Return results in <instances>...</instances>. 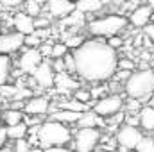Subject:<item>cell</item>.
I'll list each match as a JSON object with an SVG mask.
<instances>
[{
    "mask_svg": "<svg viewBox=\"0 0 154 152\" xmlns=\"http://www.w3.org/2000/svg\"><path fill=\"white\" fill-rule=\"evenodd\" d=\"M72 54L75 57V75L82 81L99 84L113 79L118 56L104 39H84Z\"/></svg>",
    "mask_w": 154,
    "mask_h": 152,
    "instance_id": "cell-1",
    "label": "cell"
},
{
    "mask_svg": "<svg viewBox=\"0 0 154 152\" xmlns=\"http://www.w3.org/2000/svg\"><path fill=\"white\" fill-rule=\"evenodd\" d=\"M38 147L39 149H47V147H57V145H68L74 140L72 131L68 129L66 123L57 122L48 118L47 122L38 125Z\"/></svg>",
    "mask_w": 154,
    "mask_h": 152,
    "instance_id": "cell-2",
    "label": "cell"
},
{
    "mask_svg": "<svg viewBox=\"0 0 154 152\" xmlns=\"http://www.w3.org/2000/svg\"><path fill=\"white\" fill-rule=\"evenodd\" d=\"M122 86L127 97L138 99L140 102H149L154 93V72L151 68L133 70Z\"/></svg>",
    "mask_w": 154,
    "mask_h": 152,
    "instance_id": "cell-3",
    "label": "cell"
},
{
    "mask_svg": "<svg viewBox=\"0 0 154 152\" xmlns=\"http://www.w3.org/2000/svg\"><path fill=\"white\" fill-rule=\"evenodd\" d=\"M127 23H129L127 18L122 14H106V16L90 20L86 29L95 38H109V36H115V34H120L122 31H125Z\"/></svg>",
    "mask_w": 154,
    "mask_h": 152,
    "instance_id": "cell-4",
    "label": "cell"
},
{
    "mask_svg": "<svg viewBox=\"0 0 154 152\" xmlns=\"http://www.w3.org/2000/svg\"><path fill=\"white\" fill-rule=\"evenodd\" d=\"M100 131L97 127H79L74 134V150L75 152H93L100 141Z\"/></svg>",
    "mask_w": 154,
    "mask_h": 152,
    "instance_id": "cell-5",
    "label": "cell"
},
{
    "mask_svg": "<svg viewBox=\"0 0 154 152\" xmlns=\"http://www.w3.org/2000/svg\"><path fill=\"white\" fill-rule=\"evenodd\" d=\"M143 132L140 127H134V125H127V123H122L118 129H116L115 140L116 145L122 149V150H129V149H136L138 141L142 140Z\"/></svg>",
    "mask_w": 154,
    "mask_h": 152,
    "instance_id": "cell-6",
    "label": "cell"
},
{
    "mask_svg": "<svg viewBox=\"0 0 154 152\" xmlns=\"http://www.w3.org/2000/svg\"><path fill=\"white\" fill-rule=\"evenodd\" d=\"M91 106H93L91 109L97 114L108 118V116H111V114H115V113H118V111L124 109V99H122V95H118V93H111V95L100 97V99L95 100Z\"/></svg>",
    "mask_w": 154,
    "mask_h": 152,
    "instance_id": "cell-7",
    "label": "cell"
},
{
    "mask_svg": "<svg viewBox=\"0 0 154 152\" xmlns=\"http://www.w3.org/2000/svg\"><path fill=\"white\" fill-rule=\"evenodd\" d=\"M41 61H43V56H41V52H39L38 48L23 47L22 48V54L18 57V70L23 75H31Z\"/></svg>",
    "mask_w": 154,
    "mask_h": 152,
    "instance_id": "cell-8",
    "label": "cell"
},
{
    "mask_svg": "<svg viewBox=\"0 0 154 152\" xmlns=\"http://www.w3.org/2000/svg\"><path fill=\"white\" fill-rule=\"evenodd\" d=\"M31 77L34 79L39 90H50L54 86V79H56V72L50 65V59H43L36 66V70L31 74Z\"/></svg>",
    "mask_w": 154,
    "mask_h": 152,
    "instance_id": "cell-9",
    "label": "cell"
},
{
    "mask_svg": "<svg viewBox=\"0 0 154 152\" xmlns=\"http://www.w3.org/2000/svg\"><path fill=\"white\" fill-rule=\"evenodd\" d=\"M23 34L18 31H4L0 34V54L13 56L23 48Z\"/></svg>",
    "mask_w": 154,
    "mask_h": 152,
    "instance_id": "cell-10",
    "label": "cell"
},
{
    "mask_svg": "<svg viewBox=\"0 0 154 152\" xmlns=\"http://www.w3.org/2000/svg\"><path fill=\"white\" fill-rule=\"evenodd\" d=\"M23 113L34 114V116H45L50 113V100L45 95H32L23 104Z\"/></svg>",
    "mask_w": 154,
    "mask_h": 152,
    "instance_id": "cell-11",
    "label": "cell"
},
{
    "mask_svg": "<svg viewBox=\"0 0 154 152\" xmlns=\"http://www.w3.org/2000/svg\"><path fill=\"white\" fill-rule=\"evenodd\" d=\"M43 11H47L50 18H66L72 11H75V4L70 0H45Z\"/></svg>",
    "mask_w": 154,
    "mask_h": 152,
    "instance_id": "cell-12",
    "label": "cell"
},
{
    "mask_svg": "<svg viewBox=\"0 0 154 152\" xmlns=\"http://www.w3.org/2000/svg\"><path fill=\"white\" fill-rule=\"evenodd\" d=\"M152 14H154V9L151 5H140L136 7L131 14H129V23L136 29H143L149 22H152Z\"/></svg>",
    "mask_w": 154,
    "mask_h": 152,
    "instance_id": "cell-13",
    "label": "cell"
},
{
    "mask_svg": "<svg viewBox=\"0 0 154 152\" xmlns=\"http://www.w3.org/2000/svg\"><path fill=\"white\" fill-rule=\"evenodd\" d=\"M13 27H14V31L27 36V34L34 32V18L29 16L25 11H18L13 14Z\"/></svg>",
    "mask_w": 154,
    "mask_h": 152,
    "instance_id": "cell-14",
    "label": "cell"
},
{
    "mask_svg": "<svg viewBox=\"0 0 154 152\" xmlns=\"http://www.w3.org/2000/svg\"><path fill=\"white\" fill-rule=\"evenodd\" d=\"M106 120L104 116L97 114L93 109H88L81 114V118L77 120V127H104Z\"/></svg>",
    "mask_w": 154,
    "mask_h": 152,
    "instance_id": "cell-15",
    "label": "cell"
},
{
    "mask_svg": "<svg viewBox=\"0 0 154 152\" xmlns=\"http://www.w3.org/2000/svg\"><path fill=\"white\" fill-rule=\"evenodd\" d=\"M138 120H140V127L145 132H154V108L152 106H142L138 111Z\"/></svg>",
    "mask_w": 154,
    "mask_h": 152,
    "instance_id": "cell-16",
    "label": "cell"
},
{
    "mask_svg": "<svg viewBox=\"0 0 154 152\" xmlns=\"http://www.w3.org/2000/svg\"><path fill=\"white\" fill-rule=\"evenodd\" d=\"M54 84L59 91H70V90H77L79 88V82L74 81L70 74L66 72H61V74H56V79H54Z\"/></svg>",
    "mask_w": 154,
    "mask_h": 152,
    "instance_id": "cell-17",
    "label": "cell"
},
{
    "mask_svg": "<svg viewBox=\"0 0 154 152\" xmlns=\"http://www.w3.org/2000/svg\"><path fill=\"white\" fill-rule=\"evenodd\" d=\"M81 114L79 111H70V109H61V108H57L54 113L50 114V118L52 120H57V122H63V123H77V120L81 118Z\"/></svg>",
    "mask_w": 154,
    "mask_h": 152,
    "instance_id": "cell-18",
    "label": "cell"
},
{
    "mask_svg": "<svg viewBox=\"0 0 154 152\" xmlns=\"http://www.w3.org/2000/svg\"><path fill=\"white\" fill-rule=\"evenodd\" d=\"M104 7V0H79L75 4V9L82 14H93L99 13Z\"/></svg>",
    "mask_w": 154,
    "mask_h": 152,
    "instance_id": "cell-19",
    "label": "cell"
},
{
    "mask_svg": "<svg viewBox=\"0 0 154 152\" xmlns=\"http://www.w3.org/2000/svg\"><path fill=\"white\" fill-rule=\"evenodd\" d=\"M13 74V59L7 54H0V86L9 82Z\"/></svg>",
    "mask_w": 154,
    "mask_h": 152,
    "instance_id": "cell-20",
    "label": "cell"
},
{
    "mask_svg": "<svg viewBox=\"0 0 154 152\" xmlns=\"http://www.w3.org/2000/svg\"><path fill=\"white\" fill-rule=\"evenodd\" d=\"M7 129V138L9 140H20V138H27V131H29V125L25 122H20V123H14V125H5Z\"/></svg>",
    "mask_w": 154,
    "mask_h": 152,
    "instance_id": "cell-21",
    "label": "cell"
},
{
    "mask_svg": "<svg viewBox=\"0 0 154 152\" xmlns=\"http://www.w3.org/2000/svg\"><path fill=\"white\" fill-rule=\"evenodd\" d=\"M23 116H25V113L22 109L7 108L5 111H2V122H4V125H14V123L23 122Z\"/></svg>",
    "mask_w": 154,
    "mask_h": 152,
    "instance_id": "cell-22",
    "label": "cell"
},
{
    "mask_svg": "<svg viewBox=\"0 0 154 152\" xmlns=\"http://www.w3.org/2000/svg\"><path fill=\"white\" fill-rule=\"evenodd\" d=\"M57 108L84 113V111H88V109H90V104H84V102H79V100H75V99H72V100H63V102H59V106H57Z\"/></svg>",
    "mask_w": 154,
    "mask_h": 152,
    "instance_id": "cell-23",
    "label": "cell"
},
{
    "mask_svg": "<svg viewBox=\"0 0 154 152\" xmlns=\"http://www.w3.org/2000/svg\"><path fill=\"white\" fill-rule=\"evenodd\" d=\"M22 7H23V11H25L29 16H32V18H36V16H39V14L43 13V4H39L38 0H25Z\"/></svg>",
    "mask_w": 154,
    "mask_h": 152,
    "instance_id": "cell-24",
    "label": "cell"
},
{
    "mask_svg": "<svg viewBox=\"0 0 154 152\" xmlns=\"http://www.w3.org/2000/svg\"><path fill=\"white\" fill-rule=\"evenodd\" d=\"M136 152H154V138L152 136H142V140L136 145Z\"/></svg>",
    "mask_w": 154,
    "mask_h": 152,
    "instance_id": "cell-25",
    "label": "cell"
},
{
    "mask_svg": "<svg viewBox=\"0 0 154 152\" xmlns=\"http://www.w3.org/2000/svg\"><path fill=\"white\" fill-rule=\"evenodd\" d=\"M70 48L66 47L65 41H57V43H52V54H50V59H57V57H63Z\"/></svg>",
    "mask_w": 154,
    "mask_h": 152,
    "instance_id": "cell-26",
    "label": "cell"
},
{
    "mask_svg": "<svg viewBox=\"0 0 154 152\" xmlns=\"http://www.w3.org/2000/svg\"><path fill=\"white\" fill-rule=\"evenodd\" d=\"M63 63H65V72L70 75H75V57L70 50L63 56Z\"/></svg>",
    "mask_w": 154,
    "mask_h": 152,
    "instance_id": "cell-27",
    "label": "cell"
},
{
    "mask_svg": "<svg viewBox=\"0 0 154 152\" xmlns=\"http://www.w3.org/2000/svg\"><path fill=\"white\" fill-rule=\"evenodd\" d=\"M74 99L79 100V102H84V104H91V93L86 88H77V90H74Z\"/></svg>",
    "mask_w": 154,
    "mask_h": 152,
    "instance_id": "cell-28",
    "label": "cell"
},
{
    "mask_svg": "<svg viewBox=\"0 0 154 152\" xmlns=\"http://www.w3.org/2000/svg\"><path fill=\"white\" fill-rule=\"evenodd\" d=\"M16 90H18L16 84H9V82H5V84L0 86V95H2L5 100H11V99L16 95Z\"/></svg>",
    "mask_w": 154,
    "mask_h": 152,
    "instance_id": "cell-29",
    "label": "cell"
},
{
    "mask_svg": "<svg viewBox=\"0 0 154 152\" xmlns=\"http://www.w3.org/2000/svg\"><path fill=\"white\" fill-rule=\"evenodd\" d=\"M52 25V18L48 16V14H39L34 18V29H47V27H50Z\"/></svg>",
    "mask_w": 154,
    "mask_h": 152,
    "instance_id": "cell-30",
    "label": "cell"
},
{
    "mask_svg": "<svg viewBox=\"0 0 154 152\" xmlns=\"http://www.w3.org/2000/svg\"><path fill=\"white\" fill-rule=\"evenodd\" d=\"M41 41H43V39L39 38L38 34H34V32H31V34H27V36L23 38V47H31V48H38L39 45H41Z\"/></svg>",
    "mask_w": 154,
    "mask_h": 152,
    "instance_id": "cell-31",
    "label": "cell"
},
{
    "mask_svg": "<svg viewBox=\"0 0 154 152\" xmlns=\"http://www.w3.org/2000/svg\"><path fill=\"white\" fill-rule=\"evenodd\" d=\"M25 0H0V7L4 11H13V9H18L23 5Z\"/></svg>",
    "mask_w": 154,
    "mask_h": 152,
    "instance_id": "cell-32",
    "label": "cell"
},
{
    "mask_svg": "<svg viewBox=\"0 0 154 152\" xmlns=\"http://www.w3.org/2000/svg\"><path fill=\"white\" fill-rule=\"evenodd\" d=\"M82 41H84V38H82V36H79V34H70V36H66V39H65V43H66V47H68L70 50L77 48Z\"/></svg>",
    "mask_w": 154,
    "mask_h": 152,
    "instance_id": "cell-33",
    "label": "cell"
},
{
    "mask_svg": "<svg viewBox=\"0 0 154 152\" xmlns=\"http://www.w3.org/2000/svg\"><path fill=\"white\" fill-rule=\"evenodd\" d=\"M14 152H31V143L29 140L25 138H20V140H14Z\"/></svg>",
    "mask_w": 154,
    "mask_h": 152,
    "instance_id": "cell-34",
    "label": "cell"
},
{
    "mask_svg": "<svg viewBox=\"0 0 154 152\" xmlns=\"http://www.w3.org/2000/svg\"><path fill=\"white\" fill-rule=\"evenodd\" d=\"M124 104H125V109H127L125 113H138L140 108H142V102H140L138 99H131V97H129V100L124 102Z\"/></svg>",
    "mask_w": 154,
    "mask_h": 152,
    "instance_id": "cell-35",
    "label": "cell"
},
{
    "mask_svg": "<svg viewBox=\"0 0 154 152\" xmlns=\"http://www.w3.org/2000/svg\"><path fill=\"white\" fill-rule=\"evenodd\" d=\"M106 43L111 47V48H115V50H118L122 45H124V39L120 38L118 34H115V36H109V38H106Z\"/></svg>",
    "mask_w": 154,
    "mask_h": 152,
    "instance_id": "cell-36",
    "label": "cell"
},
{
    "mask_svg": "<svg viewBox=\"0 0 154 152\" xmlns=\"http://www.w3.org/2000/svg\"><path fill=\"white\" fill-rule=\"evenodd\" d=\"M116 68H120V70H134V61H131V59H118V63H116Z\"/></svg>",
    "mask_w": 154,
    "mask_h": 152,
    "instance_id": "cell-37",
    "label": "cell"
},
{
    "mask_svg": "<svg viewBox=\"0 0 154 152\" xmlns=\"http://www.w3.org/2000/svg\"><path fill=\"white\" fill-rule=\"evenodd\" d=\"M50 65H52V68H54V72H56V74H61V72H65V63H63V57L50 59Z\"/></svg>",
    "mask_w": 154,
    "mask_h": 152,
    "instance_id": "cell-38",
    "label": "cell"
},
{
    "mask_svg": "<svg viewBox=\"0 0 154 152\" xmlns=\"http://www.w3.org/2000/svg\"><path fill=\"white\" fill-rule=\"evenodd\" d=\"M41 152H75L74 149H68L66 145H57V147H47L41 149Z\"/></svg>",
    "mask_w": 154,
    "mask_h": 152,
    "instance_id": "cell-39",
    "label": "cell"
},
{
    "mask_svg": "<svg viewBox=\"0 0 154 152\" xmlns=\"http://www.w3.org/2000/svg\"><path fill=\"white\" fill-rule=\"evenodd\" d=\"M143 34L151 39V41H154V22H149V23L143 27Z\"/></svg>",
    "mask_w": 154,
    "mask_h": 152,
    "instance_id": "cell-40",
    "label": "cell"
},
{
    "mask_svg": "<svg viewBox=\"0 0 154 152\" xmlns=\"http://www.w3.org/2000/svg\"><path fill=\"white\" fill-rule=\"evenodd\" d=\"M7 129H5V125H0V149L2 147H5V143H7Z\"/></svg>",
    "mask_w": 154,
    "mask_h": 152,
    "instance_id": "cell-41",
    "label": "cell"
},
{
    "mask_svg": "<svg viewBox=\"0 0 154 152\" xmlns=\"http://www.w3.org/2000/svg\"><path fill=\"white\" fill-rule=\"evenodd\" d=\"M0 152H14V149H11V147H2Z\"/></svg>",
    "mask_w": 154,
    "mask_h": 152,
    "instance_id": "cell-42",
    "label": "cell"
},
{
    "mask_svg": "<svg viewBox=\"0 0 154 152\" xmlns=\"http://www.w3.org/2000/svg\"><path fill=\"white\" fill-rule=\"evenodd\" d=\"M147 5H151V7L154 9V0H147Z\"/></svg>",
    "mask_w": 154,
    "mask_h": 152,
    "instance_id": "cell-43",
    "label": "cell"
},
{
    "mask_svg": "<svg viewBox=\"0 0 154 152\" xmlns=\"http://www.w3.org/2000/svg\"><path fill=\"white\" fill-rule=\"evenodd\" d=\"M4 32V23H2V20H0V34Z\"/></svg>",
    "mask_w": 154,
    "mask_h": 152,
    "instance_id": "cell-44",
    "label": "cell"
},
{
    "mask_svg": "<svg viewBox=\"0 0 154 152\" xmlns=\"http://www.w3.org/2000/svg\"><path fill=\"white\" fill-rule=\"evenodd\" d=\"M4 102H5V99H4V97L0 95V108H2V104H4Z\"/></svg>",
    "mask_w": 154,
    "mask_h": 152,
    "instance_id": "cell-45",
    "label": "cell"
},
{
    "mask_svg": "<svg viewBox=\"0 0 154 152\" xmlns=\"http://www.w3.org/2000/svg\"><path fill=\"white\" fill-rule=\"evenodd\" d=\"M149 106H152V108H154V97H151V100H149Z\"/></svg>",
    "mask_w": 154,
    "mask_h": 152,
    "instance_id": "cell-46",
    "label": "cell"
},
{
    "mask_svg": "<svg viewBox=\"0 0 154 152\" xmlns=\"http://www.w3.org/2000/svg\"><path fill=\"white\" fill-rule=\"evenodd\" d=\"M124 152H136L134 149H129V150H124Z\"/></svg>",
    "mask_w": 154,
    "mask_h": 152,
    "instance_id": "cell-47",
    "label": "cell"
},
{
    "mask_svg": "<svg viewBox=\"0 0 154 152\" xmlns=\"http://www.w3.org/2000/svg\"><path fill=\"white\" fill-rule=\"evenodd\" d=\"M70 2H72V4H77V2H79V0H70Z\"/></svg>",
    "mask_w": 154,
    "mask_h": 152,
    "instance_id": "cell-48",
    "label": "cell"
},
{
    "mask_svg": "<svg viewBox=\"0 0 154 152\" xmlns=\"http://www.w3.org/2000/svg\"><path fill=\"white\" fill-rule=\"evenodd\" d=\"M0 122H2V109H0Z\"/></svg>",
    "mask_w": 154,
    "mask_h": 152,
    "instance_id": "cell-49",
    "label": "cell"
},
{
    "mask_svg": "<svg viewBox=\"0 0 154 152\" xmlns=\"http://www.w3.org/2000/svg\"><path fill=\"white\" fill-rule=\"evenodd\" d=\"M152 134H154V132H152Z\"/></svg>",
    "mask_w": 154,
    "mask_h": 152,
    "instance_id": "cell-50",
    "label": "cell"
}]
</instances>
